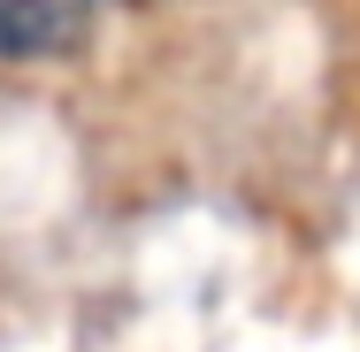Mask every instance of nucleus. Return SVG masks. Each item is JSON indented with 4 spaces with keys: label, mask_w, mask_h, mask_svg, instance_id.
<instances>
[{
    "label": "nucleus",
    "mask_w": 360,
    "mask_h": 352,
    "mask_svg": "<svg viewBox=\"0 0 360 352\" xmlns=\"http://www.w3.org/2000/svg\"><path fill=\"white\" fill-rule=\"evenodd\" d=\"M77 39H84V15L70 0H0V62L70 54Z\"/></svg>",
    "instance_id": "1"
}]
</instances>
